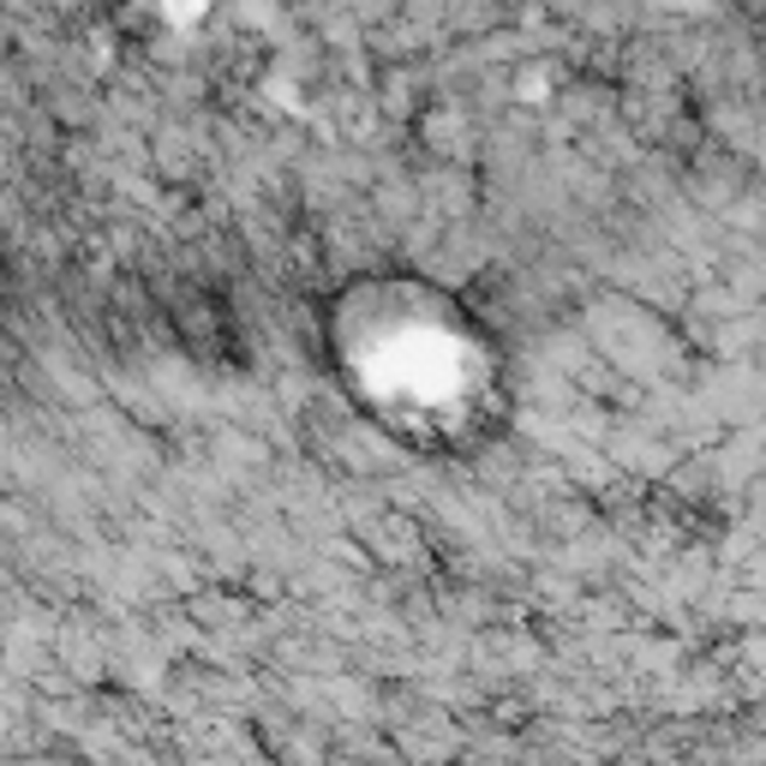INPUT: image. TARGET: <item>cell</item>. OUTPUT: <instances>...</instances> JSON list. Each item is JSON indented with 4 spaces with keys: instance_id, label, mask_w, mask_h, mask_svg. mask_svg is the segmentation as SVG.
<instances>
[{
    "instance_id": "1",
    "label": "cell",
    "mask_w": 766,
    "mask_h": 766,
    "mask_svg": "<svg viewBox=\"0 0 766 766\" xmlns=\"http://www.w3.org/2000/svg\"><path fill=\"white\" fill-rule=\"evenodd\" d=\"M324 365L365 419L419 449L468 456L497 437L510 377L491 330L444 282L372 270L341 282L324 306Z\"/></svg>"
}]
</instances>
